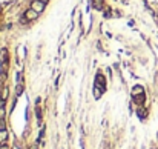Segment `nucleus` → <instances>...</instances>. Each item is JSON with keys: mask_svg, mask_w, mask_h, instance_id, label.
<instances>
[{"mask_svg": "<svg viewBox=\"0 0 158 149\" xmlns=\"http://www.w3.org/2000/svg\"><path fill=\"white\" fill-rule=\"evenodd\" d=\"M8 88H3V91H0V95H2L3 98H5V100H6V98H8Z\"/></svg>", "mask_w": 158, "mask_h": 149, "instance_id": "f8f14e48", "label": "nucleus"}, {"mask_svg": "<svg viewBox=\"0 0 158 149\" xmlns=\"http://www.w3.org/2000/svg\"><path fill=\"white\" fill-rule=\"evenodd\" d=\"M44 8H46V3L41 2V0H32L31 2V9H34L38 14H41L44 11Z\"/></svg>", "mask_w": 158, "mask_h": 149, "instance_id": "f257e3e1", "label": "nucleus"}, {"mask_svg": "<svg viewBox=\"0 0 158 149\" xmlns=\"http://www.w3.org/2000/svg\"><path fill=\"white\" fill-rule=\"evenodd\" d=\"M132 98H133V103L137 105V106H143L144 105V100H146V97H144V94H138V95H132Z\"/></svg>", "mask_w": 158, "mask_h": 149, "instance_id": "20e7f679", "label": "nucleus"}, {"mask_svg": "<svg viewBox=\"0 0 158 149\" xmlns=\"http://www.w3.org/2000/svg\"><path fill=\"white\" fill-rule=\"evenodd\" d=\"M41 2H44V3H48V2H49V0H41Z\"/></svg>", "mask_w": 158, "mask_h": 149, "instance_id": "a211bd4d", "label": "nucleus"}, {"mask_svg": "<svg viewBox=\"0 0 158 149\" xmlns=\"http://www.w3.org/2000/svg\"><path fill=\"white\" fill-rule=\"evenodd\" d=\"M37 117L41 118V111H40V108H37Z\"/></svg>", "mask_w": 158, "mask_h": 149, "instance_id": "dca6fc26", "label": "nucleus"}, {"mask_svg": "<svg viewBox=\"0 0 158 149\" xmlns=\"http://www.w3.org/2000/svg\"><path fill=\"white\" fill-rule=\"evenodd\" d=\"M23 17L28 20V22H34V20H37V17H38V12H35L34 9H28V11H25V14H23Z\"/></svg>", "mask_w": 158, "mask_h": 149, "instance_id": "7ed1b4c3", "label": "nucleus"}, {"mask_svg": "<svg viewBox=\"0 0 158 149\" xmlns=\"http://www.w3.org/2000/svg\"><path fill=\"white\" fill-rule=\"evenodd\" d=\"M0 131H6V123H5V118H0Z\"/></svg>", "mask_w": 158, "mask_h": 149, "instance_id": "9b49d317", "label": "nucleus"}, {"mask_svg": "<svg viewBox=\"0 0 158 149\" xmlns=\"http://www.w3.org/2000/svg\"><path fill=\"white\" fill-rule=\"evenodd\" d=\"M95 86L101 88L103 91H104V88H106V79H104V76H103L101 72H98L97 77H95Z\"/></svg>", "mask_w": 158, "mask_h": 149, "instance_id": "f03ea898", "label": "nucleus"}, {"mask_svg": "<svg viewBox=\"0 0 158 149\" xmlns=\"http://www.w3.org/2000/svg\"><path fill=\"white\" fill-rule=\"evenodd\" d=\"M138 94H144V89H143V86H140V85L133 86V89H132V95H138Z\"/></svg>", "mask_w": 158, "mask_h": 149, "instance_id": "423d86ee", "label": "nucleus"}, {"mask_svg": "<svg viewBox=\"0 0 158 149\" xmlns=\"http://www.w3.org/2000/svg\"><path fill=\"white\" fill-rule=\"evenodd\" d=\"M8 140V132L6 131H0V144H5Z\"/></svg>", "mask_w": 158, "mask_h": 149, "instance_id": "6e6552de", "label": "nucleus"}, {"mask_svg": "<svg viewBox=\"0 0 158 149\" xmlns=\"http://www.w3.org/2000/svg\"><path fill=\"white\" fill-rule=\"evenodd\" d=\"M23 88H25V86H23V83H21V82L17 85V91H15V95H17V97H20L21 94H23Z\"/></svg>", "mask_w": 158, "mask_h": 149, "instance_id": "9d476101", "label": "nucleus"}, {"mask_svg": "<svg viewBox=\"0 0 158 149\" xmlns=\"http://www.w3.org/2000/svg\"><path fill=\"white\" fill-rule=\"evenodd\" d=\"M137 114H138V117H140V118H146V117H147V109H146V108H143V106H138Z\"/></svg>", "mask_w": 158, "mask_h": 149, "instance_id": "39448f33", "label": "nucleus"}, {"mask_svg": "<svg viewBox=\"0 0 158 149\" xmlns=\"http://www.w3.org/2000/svg\"><path fill=\"white\" fill-rule=\"evenodd\" d=\"M5 102H6V100H5L2 95H0V108H5Z\"/></svg>", "mask_w": 158, "mask_h": 149, "instance_id": "ddd939ff", "label": "nucleus"}, {"mask_svg": "<svg viewBox=\"0 0 158 149\" xmlns=\"http://www.w3.org/2000/svg\"><path fill=\"white\" fill-rule=\"evenodd\" d=\"M29 149H38V146H37V144H32V146H31Z\"/></svg>", "mask_w": 158, "mask_h": 149, "instance_id": "f3484780", "label": "nucleus"}, {"mask_svg": "<svg viewBox=\"0 0 158 149\" xmlns=\"http://www.w3.org/2000/svg\"><path fill=\"white\" fill-rule=\"evenodd\" d=\"M92 5L95 9H103V0H92Z\"/></svg>", "mask_w": 158, "mask_h": 149, "instance_id": "1a4fd4ad", "label": "nucleus"}, {"mask_svg": "<svg viewBox=\"0 0 158 149\" xmlns=\"http://www.w3.org/2000/svg\"><path fill=\"white\" fill-rule=\"evenodd\" d=\"M101 94H103V89L94 85V98H97V100H98V98L101 97Z\"/></svg>", "mask_w": 158, "mask_h": 149, "instance_id": "0eeeda50", "label": "nucleus"}, {"mask_svg": "<svg viewBox=\"0 0 158 149\" xmlns=\"http://www.w3.org/2000/svg\"><path fill=\"white\" fill-rule=\"evenodd\" d=\"M0 149H11V147H9L6 143H5V144H0Z\"/></svg>", "mask_w": 158, "mask_h": 149, "instance_id": "2eb2a0df", "label": "nucleus"}, {"mask_svg": "<svg viewBox=\"0 0 158 149\" xmlns=\"http://www.w3.org/2000/svg\"><path fill=\"white\" fill-rule=\"evenodd\" d=\"M0 118H5V108H0Z\"/></svg>", "mask_w": 158, "mask_h": 149, "instance_id": "4468645a", "label": "nucleus"}]
</instances>
